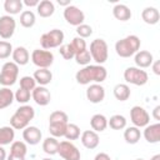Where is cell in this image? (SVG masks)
I'll list each match as a JSON object with an SVG mask.
<instances>
[{
    "mask_svg": "<svg viewBox=\"0 0 160 160\" xmlns=\"http://www.w3.org/2000/svg\"><path fill=\"white\" fill-rule=\"evenodd\" d=\"M90 125L95 132H101L108 128V119L102 114H95L90 119Z\"/></svg>",
    "mask_w": 160,
    "mask_h": 160,
    "instance_id": "7402d4cb",
    "label": "cell"
},
{
    "mask_svg": "<svg viewBox=\"0 0 160 160\" xmlns=\"http://www.w3.org/2000/svg\"><path fill=\"white\" fill-rule=\"evenodd\" d=\"M131 95L130 88L126 84H118L114 88V96L119 101H126Z\"/></svg>",
    "mask_w": 160,
    "mask_h": 160,
    "instance_id": "83f0119b",
    "label": "cell"
},
{
    "mask_svg": "<svg viewBox=\"0 0 160 160\" xmlns=\"http://www.w3.org/2000/svg\"><path fill=\"white\" fill-rule=\"evenodd\" d=\"M58 148H59V140L54 136H49L42 141V150L48 155L58 154Z\"/></svg>",
    "mask_w": 160,
    "mask_h": 160,
    "instance_id": "d4e9b609",
    "label": "cell"
},
{
    "mask_svg": "<svg viewBox=\"0 0 160 160\" xmlns=\"http://www.w3.org/2000/svg\"><path fill=\"white\" fill-rule=\"evenodd\" d=\"M35 21H36L35 14L31 10H25L20 14V24L24 28H32Z\"/></svg>",
    "mask_w": 160,
    "mask_h": 160,
    "instance_id": "1f68e13d",
    "label": "cell"
},
{
    "mask_svg": "<svg viewBox=\"0 0 160 160\" xmlns=\"http://www.w3.org/2000/svg\"><path fill=\"white\" fill-rule=\"evenodd\" d=\"M152 70L156 75H160V61H155L152 65Z\"/></svg>",
    "mask_w": 160,
    "mask_h": 160,
    "instance_id": "7dc6e473",
    "label": "cell"
},
{
    "mask_svg": "<svg viewBox=\"0 0 160 160\" xmlns=\"http://www.w3.org/2000/svg\"><path fill=\"white\" fill-rule=\"evenodd\" d=\"M89 52L91 55V59L98 65L104 64L108 60V55H109L106 41L104 39H95V40H92L91 44H90Z\"/></svg>",
    "mask_w": 160,
    "mask_h": 160,
    "instance_id": "3957f363",
    "label": "cell"
},
{
    "mask_svg": "<svg viewBox=\"0 0 160 160\" xmlns=\"http://www.w3.org/2000/svg\"><path fill=\"white\" fill-rule=\"evenodd\" d=\"M14 92L9 88H1L0 89V110L10 106L14 101Z\"/></svg>",
    "mask_w": 160,
    "mask_h": 160,
    "instance_id": "4316f807",
    "label": "cell"
},
{
    "mask_svg": "<svg viewBox=\"0 0 160 160\" xmlns=\"http://www.w3.org/2000/svg\"><path fill=\"white\" fill-rule=\"evenodd\" d=\"M70 44H71V46H72V49H74L75 54H78V52H81V51L86 50V42H85V40H84V39H81V38H79V36L74 38V39H72V41H71Z\"/></svg>",
    "mask_w": 160,
    "mask_h": 160,
    "instance_id": "ee69618b",
    "label": "cell"
},
{
    "mask_svg": "<svg viewBox=\"0 0 160 160\" xmlns=\"http://www.w3.org/2000/svg\"><path fill=\"white\" fill-rule=\"evenodd\" d=\"M136 160H144V159H136Z\"/></svg>",
    "mask_w": 160,
    "mask_h": 160,
    "instance_id": "11a10c76",
    "label": "cell"
},
{
    "mask_svg": "<svg viewBox=\"0 0 160 160\" xmlns=\"http://www.w3.org/2000/svg\"><path fill=\"white\" fill-rule=\"evenodd\" d=\"M112 15L120 21H128L131 19V10L125 4H116L112 8Z\"/></svg>",
    "mask_w": 160,
    "mask_h": 160,
    "instance_id": "ffe728a7",
    "label": "cell"
},
{
    "mask_svg": "<svg viewBox=\"0 0 160 160\" xmlns=\"http://www.w3.org/2000/svg\"><path fill=\"white\" fill-rule=\"evenodd\" d=\"M29 120H26L24 116L19 115L18 112H14V115L10 118V126L15 130H21V129H25L26 126H29Z\"/></svg>",
    "mask_w": 160,
    "mask_h": 160,
    "instance_id": "f546056e",
    "label": "cell"
},
{
    "mask_svg": "<svg viewBox=\"0 0 160 160\" xmlns=\"http://www.w3.org/2000/svg\"><path fill=\"white\" fill-rule=\"evenodd\" d=\"M12 45L9 41L1 40L0 41V60L2 59H8L11 54H12Z\"/></svg>",
    "mask_w": 160,
    "mask_h": 160,
    "instance_id": "f35d334b",
    "label": "cell"
},
{
    "mask_svg": "<svg viewBox=\"0 0 160 160\" xmlns=\"http://www.w3.org/2000/svg\"><path fill=\"white\" fill-rule=\"evenodd\" d=\"M31 61L39 69H49L54 62V55L50 50L35 49L31 52Z\"/></svg>",
    "mask_w": 160,
    "mask_h": 160,
    "instance_id": "52a82bcc",
    "label": "cell"
},
{
    "mask_svg": "<svg viewBox=\"0 0 160 160\" xmlns=\"http://www.w3.org/2000/svg\"><path fill=\"white\" fill-rule=\"evenodd\" d=\"M66 140H76L80 138V128L76 125V124H68L66 125V131H65V135Z\"/></svg>",
    "mask_w": 160,
    "mask_h": 160,
    "instance_id": "e575fe53",
    "label": "cell"
},
{
    "mask_svg": "<svg viewBox=\"0 0 160 160\" xmlns=\"http://www.w3.org/2000/svg\"><path fill=\"white\" fill-rule=\"evenodd\" d=\"M20 88L28 91H32L36 88V81L32 76H22L20 79Z\"/></svg>",
    "mask_w": 160,
    "mask_h": 160,
    "instance_id": "ab89813d",
    "label": "cell"
},
{
    "mask_svg": "<svg viewBox=\"0 0 160 160\" xmlns=\"http://www.w3.org/2000/svg\"><path fill=\"white\" fill-rule=\"evenodd\" d=\"M39 2H40V0H24L22 1V4H25L26 6H38L39 5Z\"/></svg>",
    "mask_w": 160,
    "mask_h": 160,
    "instance_id": "bcb514c9",
    "label": "cell"
},
{
    "mask_svg": "<svg viewBox=\"0 0 160 160\" xmlns=\"http://www.w3.org/2000/svg\"><path fill=\"white\" fill-rule=\"evenodd\" d=\"M69 120V116L65 111H61V110H56L54 112L50 114L49 116V124L51 122H68Z\"/></svg>",
    "mask_w": 160,
    "mask_h": 160,
    "instance_id": "8d00e7d4",
    "label": "cell"
},
{
    "mask_svg": "<svg viewBox=\"0 0 160 160\" xmlns=\"http://www.w3.org/2000/svg\"><path fill=\"white\" fill-rule=\"evenodd\" d=\"M31 96H32L34 101L40 106H46L51 101V94H50L49 89H46L45 86H40V85L36 86L31 91Z\"/></svg>",
    "mask_w": 160,
    "mask_h": 160,
    "instance_id": "4fadbf2b",
    "label": "cell"
},
{
    "mask_svg": "<svg viewBox=\"0 0 160 160\" xmlns=\"http://www.w3.org/2000/svg\"><path fill=\"white\" fill-rule=\"evenodd\" d=\"M130 119H131V122L134 124V126L144 128V126L149 125L150 115L148 114V111L144 108H141L139 105H135L130 110Z\"/></svg>",
    "mask_w": 160,
    "mask_h": 160,
    "instance_id": "9c48e42d",
    "label": "cell"
},
{
    "mask_svg": "<svg viewBox=\"0 0 160 160\" xmlns=\"http://www.w3.org/2000/svg\"><path fill=\"white\" fill-rule=\"evenodd\" d=\"M108 76V71L101 65H86L75 74V79L80 85H88L91 81L100 84Z\"/></svg>",
    "mask_w": 160,
    "mask_h": 160,
    "instance_id": "6da1fadb",
    "label": "cell"
},
{
    "mask_svg": "<svg viewBox=\"0 0 160 160\" xmlns=\"http://www.w3.org/2000/svg\"><path fill=\"white\" fill-rule=\"evenodd\" d=\"M30 96H31L30 91H28V90H25V89H21V88H19V89L16 90V92L14 94V98H15V100H16L19 104H26V102L30 100Z\"/></svg>",
    "mask_w": 160,
    "mask_h": 160,
    "instance_id": "60d3db41",
    "label": "cell"
},
{
    "mask_svg": "<svg viewBox=\"0 0 160 160\" xmlns=\"http://www.w3.org/2000/svg\"><path fill=\"white\" fill-rule=\"evenodd\" d=\"M150 160H160V154H158V155H154Z\"/></svg>",
    "mask_w": 160,
    "mask_h": 160,
    "instance_id": "f5cc1de1",
    "label": "cell"
},
{
    "mask_svg": "<svg viewBox=\"0 0 160 160\" xmlns=\"http://www.w3.org/2000/svg\"><path fill=\"white\" fill-rule=\"evenodd\" d=\"M32 78L35 79V81L40 85V86H45L51 82L52 80V74L49 69H38L35 70Z\"/></svg>",
    "mask_w": 160,
    "mask_h": 160,
    "instance_id": "44dd1931",
    "label": "cell"
},
{
    "mask_svg": "<svg viewBox=\"0 0 160 160\" xmlns=\"http://www.w3.org/2000/svg\"><path fill=\"white\" fill-rule=\"evenodd\" d=\"M12 60H14V62L19 66H22V65H26L28 62H29V60H30V54H29V51L26 50V48H24V46H18V48H15L14 50H12Z\"/></svg>",
    "mask_w": 160,
    "mask_h": 160,
    "instance_id": "d6986e66",
    "label": "cell"
},
{
    "mask_svg": "<svg viewBox=\"0 0 160 160\" xmlns=\"http://www.w3.org/2000/svg\"><path fill=\"white\" fill-rule=\"evenodd\" d=\"M140 39L136 35H129L115 44V51L120 58H130L140 49Z\"/></svg>",
    "mask_w": 160,
    "mask_h": 160,
    "instance_id": "7a4b0ae2",
    "label": "cell"
},
{
    "mask_svg": "<svg viewBox=\"0 0 160 160\" xmlns=\"http://www.w3.org/2000/svg\"><path fill=\"white\" fill-rule=\"evenodd\" d=\"M152 54L148 50H140L135 54V64L139 69H145L152 65Z\"/></svg>",
    "mask_w": 160,
    "mask_h": 160,
    "instance_id": "e0dca14e",
    "label": "cell"
},
{
    "mask_svg": "<svg viewBox=\"0 0 160 160\" xmlns=\"http://www.w3.org/2000/svg\"><path fill=\"white\" fill-rule=\"evenodd\" d=\"M76 34L79 38L81 39H85V38H89L91 34H92V28L88 24H81L79 26H76Z\"/></svg>",
    "mask_w": 160,
    "mask_h": 160,
    "instance_id": "7bdbcfd3",
    "label": "cell"
},
{
    "mask_svg": "<svg viewBox=\"0 0 160 160\" xmlns=\"http://www.w3.org/2000/svg\"><path fill=\"white\" fill-rule=\"evenodd\" d=\"M62 41H64V32L59 29H52L42 34L40 38V45L42 46L44 50L59 48L62 45Z\"/></svg>",
    "mask_w": 160,
    "mask_h": 160,
    "instance_id": "5b68a950",
    "label": "cell"
},
{
    "mask_svg": "<svg viewBox=\"0 0 160 160\" xmlns=\"http://www.w3.org/2000/svg\"><path fill=\"white\" fill-rule=\"evenodd\" d=\"M8 160H25V158H22V156H18V155H12V154H10V155L8 156Z\"/></svg>",
    "mask_w": 160,
    "mask_h": 160,
    "instance_id": "681fc988",
    "label": "cell"
},
{
    "mask_svg": "<svg viewBox=\"0 0 160 160\" xmlns=\"http://www.w3.org/2000/svg\"><path fill=\"white\" fill-rule=\"evenodd\" d=\"M6 159V151L2 146H0V160H5Z\"/></svg>",
    "mask_w": 160,
    "mask_h": 160,
    "instance_id": "816d5d0a",
    "label": "cell"
},
{
    "mask_svg": "<svg viewBox=\"0 0 160 160\" xmlns=\"http://www.w3.org/2000/svg\"><path fill=\"white\" fill-rule=\"evenodd\" d=\"M64 19H65L70 25L79 26V25H81V24H84L85 14H84V11L80 10L78 6L69 5V6H66L65 10H64Z\"/></svg>",
    "mask_w": 160,
    "mask_h": 160,
    "instance_id": "30bf717a",
    "label": "cell"
},
{
    "mask_svg": "<svg viewBox=\"0 0 160 160\" xmlns=\"http://www.w3.org/2000/svg\"><path fill=\"white\" fill-rule=\"evenodd\" d=\"M144 138L150 144H156L160 141V124H151L146 125L144 130Z\"/></svg>",
    "mask_w": 160,
    "mask_h": 160,
    "instance_id": "2e32d148",
    "label": "cell"
},
{
    "mask_svg": "<svg viewBox=\"0 0 160 160\" xmlns=\"http://www.w3.org/2000/svg\"><path fill=\"white\" fill-rule=\"evenodd\" d=\"M105 98V89L100 84H91L86 89V99L92 104H99Z\"/></svg>",
    "mask_w": 160,
    "mask_h": 160,
    "instance_id": "7c38bea8",
    "label": "cell"
},
{
    "mask_svg": "<svg viewBox=\"0 0 160 160\" xmlns=\"http://www.w3.org/2000/svg\"><path fill=\"white\" fill-rule=\"evenodd\" d=\"M26 152H28V146H26V144H25L24 141H12V142H11L10 154L25 158Z\"/></svg>",
    "mask_w": 160,
    "mask_h": 160,
    "instance_id": "836d02e7",
    "label": "cell"
},
{
    "mask_svg": "<svg viewBox=\"0 0 160 160\" xmlns=\"http://www.w3.org/2000/svg\"><path fill=\"white\" fill-rule=\"evenodd\" d=\"M59 52H60V55H61L65 60H71V59L75 56V51H74L71 44H64V45H61Z\"/></svg>",
    "mask_w": 160,
    "mask_h": 160,
    "instance_id": "b9f144b4",
    "label": "cell"
},
{
    "mask_svg": "<svg viewBox=\"0 0 160 160\" xmlns=\"http://www.w3.org/2000/svg\"><path fill=\"white\" fill-rule=\"evenodd\" d=\"M100 142V138L98 135V132H95L94 130H85L81 134V144L86 148V149H95Z\"/></svg>",
    "mask_w": 160,
    "mask_h": 160,
    "instance_id": "9a60e30c",
    "label": "cell"
},
{
    "mask_svg": "<svg viewBox=\"0 0 160 160\" xmlns=\"http://www.w3.org/2000/svg\"><path fill=\"white\" fill-rule=\"evenodd\" d=\"M159 111H160V106H155V109L152 110V116L155 120H160V115H159Z\"/></svg>",
    "mask_w": 160,
    "mask_h": 160,
    "instance_id": "c3c4849f",
    "label": "cell"
},
{
    "mask_svg": "<svg viewBox=\"0 0 160 160\" xmlns=\"http://www.w3.org/2000/svg\"><path fill=\"white\" fill-rule=\"evenodd\" d=\"M41 160H52V159H50V158H45V159H41Z\"/></svg>",
    "mask_w": 160,
    "mask_h": 160,
    "instance_id": "db71d44e",
    "label": "cell"
},
{
    "mask_svg": "<svg viewBox=\"0 0 160 160\" xmlns=\"http://www.w3.org/2000/svg\"><path fill=\"white\" fill-rule=\"evenodd\" d=\"M108 125L112 129V130H122L125 126H126V119L120 115V114H116V115H112L109 120H108Z\"/></svg>",
    "mask_w": 160,
    "mask_h": 160,
    "instance_id": "4dcf8cb0",
    "label": "cell"
},
{
    "mask_svg": "<svg viewBox=\"0 0 160 160\" xmlns=\"http://www.w3.org/2000/svg\"><path fill=\"white\" fill-rule=\"evenodd\" d=\"M68 122H51L49 124V131L54 138H61L65 135Z\"/></svg>",
    "mask_w": 160,
    "mask_h": 160,
    "instance_id": "d6a6232c",
    "label": "cell"
},
{
    "mask_svg": "<svg viewBox=\"0 0 160 160\" xmlns=\"http://www.w3.org/2000/svg\"><path fill=\"white\" fill-rule=\"evenodd\" d=\"M16 29V21L10 15L0 16V36L2 39H10Z\"/></svg>",
    "mask_w": 160,
    "mask_h": 160,
    "instance_id": "8fae6325",
    "label": "cell"
},
{
    "mask_svg": "<svg viewBox=\"0 0 160 160\" xmlns=\"http://www.w3.org/2000/svg\"><path fill=\"white\" fill-rule=\"evenodd\" d=\"M58 154L64 160H80V156H81L79 149L69 140H64L59 142Z\"/></svg>",
    "mask_w": 160,
    "mask_h": 160,
    "instance_id": "ba28073f",
    "label": "cell"
},
{
    "mask_svg": "<svg viewBox=\"0 0 160 160\" xmlns=\"http://www.w3.org/2000/svg\"><path fill=\"white\" fill-rule=\"evenodd\" d=\"M15 112H18L19 115L24 116V118H25L26 120H29V121H31V120L34 119V116H35V110H34V108L30 106V105H22V106H20V108H18Z\"/></svg>",
    "mask_w": 160,
    "mask_h": 160,
    "instance_id": "d590c367",
    "label": "cell"
},
{
    "mask_svg": "<svg viewBox=\"0 0 160 160\" xmlns=\"http://www.w3.org/2000/svg\"><path fill=\"white\" fill-rule=\"evenodd\" d=\"M22 1L21 0H5L4 9L8 12V15H16L22 10Z\"/></svg>",
    "mask_w": 160,
    "mask_h": 160,
    "instance_id": "f1b7e54d",
    "label": "cell"
},
{
    "mask_svg": "<svg viewBox=\"0 0 160 160\" xmlns=\"http://www.w3.org/2000/svg\"><path fill=\"white\" fill-rule=\"evenodd\" d=\"M94 160H111V159L106 152H99V154H96Z\"/></svg>",
    "mask_w": 160,
    "mask_h": 160,
    "instance_id": "f6af8a7d",
    "label": "cell"
},
{
    "mask_svg": "<svg viewBox=\"0 0 160 160\" xmlns=\"http://www.w3.org/2000/svg\"><path fill=\"white\" fill-rule=\"evenodd\" d=\"M36 10L41 18H50L55 11V5L51 0H41L36 6Z\"/></svg>",
    "mask_w": 160,
    "mask_h": 160,
    "instance_id": "603a6c76",
    "label": "cell"
},
{
    "mask_svg": "<svg viewBox=\"0 0 160 160\" xmlns=\"http://www.w3.org/2000/svg\"><path fill=\"white\" fill-rule=\"evenodd\" d=\"M15 131L11 126H1L0 128V146L9 145L14 141Z\"/></svg>",
    "mask_w": 160,
    "mask_h": 160,
    "instance_id": "484cf974",
    "label": "cell"
},
{
    "mask_svg": "<svg viewBox=\"0 0 160 160\" xmlns=\"http://www.w3.org/2000/svg\"><path fill=\"white\" fill-rule=\"evenodd\" d=\"M124 79L129 84H132L136 86H142L148 82L149 76L145 70H141L136 66H130L124 71Z\"/></svg>",
    "mask_w": 160,
    "mask_h": 160,
    "instance_id": "8992f818",
    "label": "cell"
},
{
    "mask_svg": "<svg viewBox=\"0 0 160 160\" xmlns=\"http://www.w3.org/2000/svg\"><path fill=\"white\" fill-rule=\"evenodd\" d=\"M58 4L59 5H61V6H69V5H71L70 4V0H58Z\"/></svg>",
    "mask_w": 160,
    "mask_h": 160,
    "instance_id": "f907efd6",
    "label": "cell"
},
{
    "mask_svg": "<svg viewBox=\"0 0 160 160\" xmlns=\"http://www.w3.org/2000/svg\"><path fill=\"white\" fill-rule=\"evenodd\" d=\"M75 60H76V62L79 64V65H84V66H86V65H90V61L92 60L91 59V55H90V52H89V50H84V51H81V52H78V54H75Z\"/></svg>",
    "mask_w": 160,
    "mask_h": 160,
    "instance_id": "74e56055",
    "label": "cell"
},
{
    "mask_svg": "<svg viewBox=\"0 0 160 160\" xmlns=\"http://www.w3.org/2000/svg\"><path fill=\"white\" fill-rule=\"evenodd\" d=\"M140 138H141V132H140L139 128H136V126H129L124 131V139L130 145H134V144L139 142Z\"/></svg>",
    "mask_w": 160,
    "mask_h": 160,
    "instance_id": "cb8c5ba5",
    "label": "cell"
},
{
    "mask_svg": "<svg viewBox=\"0 0 160 160\" xmlns=\"http://www.w3.org/2000/svg\"><path fill=\"white\" fill-rule=\"evenodd\" d=\"M41 136H42V134H41L40 129L36 128V126H26L22 130V139L29 145L39 144L40 140H41Z\"/></svg>",
    "mask_w": 160,
    "mask_h": 160,
    "instance_id": "5bb4252c",
    "label": "cell"
},
{
    "mask_svg": "<svg viewBox=\"0 0 160 160\" xmlns=\"http://www.w3.org/2000/svg\"><path fill=\"white\" fill-rule=\"evenodd\" d=\"M19 75V66L14 61H8L2 65L0 71V84L4 88H9L14 85L18 80Z\"/></svg>",
    "mask_w": 160,
    "mask_h": 160,
    "instance_id": "277c9868",
    "label": "cell"
},
{
    "mask_svg": "<svg viewBox=\"0 0 160 160\" xmlns=\"http://www.w3.org/2000/svg\"><path fill=\"white\" fill-rule=\"evenodd\" d=\"M141 19L144 20V22H146L149 25H155L160 20V12L156 8L148 6L141 11Z\"/></svg>",
    "mask_w": 160,
    "mask_h": 160,
    "instance_id": "ac0fdd59",
    "label": "cell"
}]
</instances>
